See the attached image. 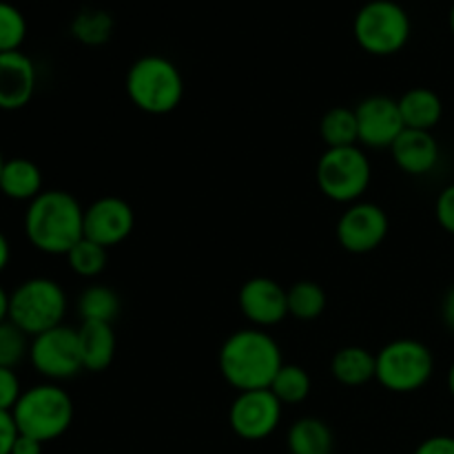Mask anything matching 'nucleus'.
<instances>
[{
	"label": "nucleus",
	"mask_w": 454,
	"mask_h": 454,
	"mask_svg": "<svg viewBox=\"0 0 454 454\" xmlns=\"http://www.w3.org/2000/svg\"><path fill=\"white\" fill-rule=\"evenodd\" d=\"M222 377L238 393L270 388L275 375L284 366L282 348L262 328H242L229 335L217 355Z\"/></svg>",
	"instance_id": "f257e3e1"
},
{
	"label": "nucleus",
	"mask_w": 454,
	"mask_h": 454,
	"mask_svg": "<svg viewBox=\"0 0 454 454\" xmlns=\"http://www.w3.org/2000/svg\"><path fill=\"white\" fill-rule=\"evenodd\" d=\"M25 235L44 255H67L84 238V207L69 191L49 189L25 211Z\"/></svg>",
	"instance_id": "f03ea898"
},
{
	"label": "nucleus",
	"mask_w": 454,
	"mask_h": 454,
	"mask_svg": "<svg viewBox=\"0 0 454 454\" xmlns=\"http://www.w3.org/2000/svg\"><path fill=\"white\" fill-rule=\"evenodd\" d=\"M124 87L133 106L149 115L171 114L184 98L182 71L177 69L176 62L158 53L137 58L129 67Z\"/></svg>",
	"instance_id": "7ed1b4c3"
},
{
	"label": "nucleus",
	"mask_w": 454,
	"mask_h": 454,
	"mask_svg": "<svg viewBox=\"0 0 454 454\" xmlns=\"http://www.w3.org/2000/svg\"><path fill=\"white\" fill-rule=\"evenodd\" d=\"M20 434L47 443L62 437L74 424V399L62 386L47 384L31 386L22 390L20 399L12 411Z\"/></svg>",
	"instance_id": "20e7f679"
},
{
	"label": "nucleus",
	"mask_w": 454,
	"mask_h": 454,
	"mask_svg": "<svg viewBox=\"0 0 454 454\" xmlns=\"http://www.w3.org/2000/svg\"><path fill=\"white\" fill-rule=\"evenodd\" d=\"M67 293L56 279L29 278L9 293V322L29 337L62 326L67 315Z\"/></svg>",
	"instance_id": "39448f33"
},
{
	"label": "nucleus",
	"mask_w": 454,
	"mask_h": 454,
	"mask_svg": "<svg viewBox=\"0 0 454 454\" xmlns=\"http://www.w3.org/2000/svg\"><path fill=\"white\" fill-rule=\"evenodd\" d=\"M411 34V16L395 0H371L355 13L353 35L371 56H395L406 47Z\"/></svg>",
	"instance_id": "423d86ee"
},
{
	"label": "nucleus",
	"mask_w": 454,
	"mask_h": 454,
	"mask_svg": "<svg viewBox=\"0 0 454 454\" xmlns=\"http://www.w3.org/2000/svg\"><path fill=\"white\" fill-rule=\"evenodd\" d=\"M377 375L381 388L388 393L411 395L424 388L434 375V355L424 341L393 340L375 355Z\"/></svg>",
	"instance_id": "0eeeda50"
},
{
	"label": "nucleus",
	"mask_w": 454,
	"mask_h": 454,
	"mask_svg": "<svg viewBox=\"0 0 454 454\" xmlns=\"http://www.w3.org/2000/svg\"><path fill=\"white\" fill-rule=\"evenodd\" d=\"M317 186L337 204H355L371 186L372 167L366 151L359 145L326 149L317 160Z\"/></svg>",
	"instance_id": "6e6552de"
},
{
	"label": "nucleus",
	"mask_w": 454,
	"mask_h": 454,
	"mask_svg": "<svg viewBox=\"0 0 454 454\" xmlns=\"http://www.w3.org/2000/svg\"><path fill=\"white\" fill-rule=\"evenodd\" d=\"M29 362L40 377L53 381V384L78 377L84 371L78 328H69L62 324L43 335L31 337Z\"/></svg>",
	"instance_id": "1a4fd4ad"
},
{
	"label": "nucleus",
	"mask_w": 454,
	"mask_h": 454,
	"mask_svg": "<svg viewBox=\"0 0 454 454\" xmlns=\"http://www.w3.org/2000/svg\"><path fill=\"white\" fill-rule=\"evenodd\" d=\"M282 408L269 388L238 393L229 408V426L244 442H262L279 428Z\"/></svg>",
	"instance_id": "9d476101"
},
{
	"label": "nucleus",
	"mask_w": 454,
	"mask_h": 454,
	"mask_svg": "<svg viewBox=\"0 0 454 454\" xmlns=\"http://www.w3.org/2000/svg\"><path fill=\"white\" fill-rule=\"evenodd\" d=\"M390 220L380 204L355 202L348 204L337 222V242L353 255H366L380 248L388 238Z\"/></svg>",
	"instance_id": "9b49d317"
},
{
	"label": "nucleus",
	"mask_w": 454,
	"mask_h": 454,
	"mask_svg": "<svg viewBox=\"0 0 454 454\" xmlns=\"http://www.w3.org/2000/svg\"><path fill=\"white\" fill-rule=\"evenodd\" d=\"M136 226V213L127 200L105 195L84 208V238L111 248L122 244Z\"/></svg>",
	"instance_id": "f8f14e48"
},
{
	"label": "nucleus",
	"mask_w": 454,
	"mask_h": 454,
	"mask_svg": "<svg viewBox=\"0 0 454 454\" xmlns=\"http://www.w3.org/2000/svg\"><path fill=\"white\" fill-rule=\"evenodd\" d=\"M355 115H357L359 145L366 149H390L399 133L406 129L397 100L388 96L364 98L355 106Z\"/></svg>",
	"instance_id": "ddd939ff"
},
{
	"label": "nucleus",
	"mask_w": 454,
	"mask_h": 454,
	"mask_svg": "<svg viewBox=\"0 0 454 454\" xmlns=\"http://www.w3.org/2000/svg\"><path fill=\"white\" fill-rule=\"evenodd\" d=\"M238 306L255 328L278 326L288 317V293L270 278H251L238 293Z\"/></svg>",
	"instance_id": "4468645a"
},
{
	"label": "nucleus",
	"mask_w": 454,
	"mask_h": 454,
	"mask_svg": "<svg viewBox=\"0 0 454 454\" xmlns=\"http://www.w3.org/2000/svg\"><path fill=\"white\" fill-rule=\"evenodd\" d=\"M35 65L25 51L0 53V111H20L35 93Z\"/></svg>",
	"instance_id": "2eb2a0df"
},
{
	"label": "nucleus",
	"mask_w": 454,
	"mask_h": 454,
	"mask_svg": "<svg viewBox=\"0 0 454 454\" xmlns=\"http://www.w3.org/2000/svg\"><path fill=\"white\" fill-rule=\"evenodd\" d=\"M388 151L395 164L408 176H428L442 160V149L433 131L403 129Z\"/></svg>",
	"instance_id": "dca6fc26"
},
{
	"label": "nucleus",
	"mask_w": 454,
	"mask_h": 454,
	"mask_svg": "<svg viewBox=\"0 0 454 454\" xmlns=\"http://www.w3.org/2000/svg\"><path fill=\"white\" fill-rule=\"evenodd\" d=\"M78 341L84 371L102 372L114 364L115 348H118L114 324L82 322V326L78 328Z\"/></svg>",
	"instance_id": "f3484780"
},
{
	"label": "nucleus",
	"mask_w": 454,
	"mask_h": 454,
	"mask_svg": "<svg viewBox=\"0 0 454 454\" xmlns=\"http://www.w3.org/2000/svg\"><path fill=\"white\" fill-rule=\"evenodd\" d=\"M403 127L417 131H433L443 115V102L437 91L428 87H412L397 100Z\"/></svg>",
	"instance_id": "a211bd4d"
},
{
	"label": "nucleus",
	"mask_w": 454,
	"mask_h": 454,
	"mask_svg": "<svg viewBox=\"0 0 454 454\" xmlns=\"http://www.w3.org/2000/svg\"><path fill=\"white\" fill-rule=\"evenodd\" d=\"M43 171L29 158H9L0 176V193L13 202H31L43 193Z\"/></svg>",
	"instance_id": "6ab92c4d"
},
{
	"label": "nucleus",
	"mask_w": 454,
	"mask_h": 454,
	"mask_svg": "<svg viewBox=\"0 0 454 454\" xmlns=\"http://www.w3.org/2000/svg\"><path fill=\"white\" fill-rule=\"evenodd\" d=\"M331 375L348 388H359L377 375V357L364 346H344L331 359Z\"/></svg>",
	"instance_id": "aec40b11"
},
{
	"label": "nucleus",
	"mask_w": 454,
	"mask_h": 454,
	"mask_svg": "<svg viewBox=\"0 0 454 454\" xmlns=\"http://www.w3.org/2000/svg\"><path fill=\"white\" fill-rule=\"evenodd\" d=\"M286 446L291 454H333L335 434L324 419L301 417L288 428Z\"/></svg>",
	"instance_id": "412c9836"
},
{
	"label": "nucleus",
	"mask_w": 454,
	"mask_h": 454,
	"mask_svg": "<svg viewBox=\"0 0 454 454\" xmlns=\"http://www.w3.org/2000/svg\"><path fill=\"white\" fill-rule=\"evenodd\" d=\"M120 309H122L120 295L105 284H91L78 297V315L82 322L114 324Z\"/></svg>",
	"instance_id": "4be33fe9"
},
{
	"label": "nucleus",
	"mask_w": 454,
	"mask_h": 454,
	"mask_svg": "<svg viewBox=\"0 0 454 454\" xmlns=\"http://www.w3.org/2000/svg\"><path fill=\"white\" fill-rule=\"evenodd\" d=\"M319 136H322L326 149H341V146L359 145L357 136V115L348 106H333L324 114L319 122Z\"/></svg>",
	"instance_id": "5701e85b"
},
{
	"label": "nucleus",
	"mask_w": 454,
	"mask_h": 454,
	"mask_svg": "<svg viewBox=\"0 0 454 454\" xmlns=\"http://www.w3.org/2000/svg\"><path fill=\"white\" fill-rule=\"evenodd\" d=\"M286 293L288 315L300 319V322H315L326 310V291L317 282L301 279V282H295L291 288H286Z\"/></svg>",
	"instance_id": "b1692460"
},
{
	"label": "nucleus",
	"mask_w": 454,
	"mask_h": 454,
	"mask_svg": "<svg viewBox=\"0 0 454 454\" xmlns=\"http://www.w3.org/2000/svg\"><path fill=\"white\" fill-rule=\"evenodd\" d=\"M114 27V16L105 9H82L71 20V35L87 47H100L111 40Z\"/></svg>",
	"instance_id": "393cba45"
},
{
	"label": "nucleus",
	"mask_w": 454,
	"mask_h": 454,
	"mask_svg": "<svg viewBox=\"0 0 454 454\" xmlns=\"http://www.w3.org/2000/svg\"><path fill=\"white\" fill-rule=\"evenodd\" d=\"M310 388H313V381H310L306 368L297 366V364H284L269 390L282 402V406H295V403L306 402Z\"/></svg>",
	"instance_id": "a878e982"
},
{
	"label": "nucleus",
	"mask_w": 454,
	"mask_h": 454,
	"mask_svg": "<svg viewBox=\"0 0 454 454\" xmlns=\"http://www.w3.org/2000/svg\"><path fill=\"white\" fill-rule=\"evenodd\" d=\"M109 248L100 247V244L91 242V239L82 238L69 253H67V264L74 270L78 278L93 279L100 273H105L106 262H109Z\"/></svg>",
	"instance_id": "bb28decb"
},
{
	"label": "nucleus",
	"mask_w": 454,
	"mask_h": 454,
	"mask_svg": "<svg viewBox=\"0 0 454 454\" xmlns=\"http://www.w3.org/2000/svg\"><path fill=\"white\" fill-rule=\"evenodd\" d=\"M31 337L16 326L13 322L0 324V368H13L29 359Z\"/></svg>",
	"instance_id": "cd10ccee"
},
{
	"label": "nucleus",
	"mask_w": 454,
	"mask_h": 454,
	"mask_svg": "<svg viewBox=\"0 0 454 454\" xmlns=\"http://www.w3.org/2000/svg\"><path fill=\"white\" fill-rule=\"evenodd\" d=\"M27 38V20L20 9L0 0V53L20 51Z\"/></svg>",
	"instance_id": "c85d7f7f"
},
{
	"label": "nucleus",
	"mask_w": 454,
	"mask_h": 454,
	"mask_svg": "<svg viewBox=\"0 0 454 454\" xmlns=\"http://www.w3.org/2000/svg\"><path fill=\"white\" fill-rule=\"evenodd\" d=\"M22 395L20 380L13 368H0V412H12Z\"/></svg>",
	"instance_id": "c756f323"
},
{
	"label": "nucleus",
	"mask_w": 454,
	"mask_h": 454,
	"mask_svg": "<svg viewBox=\"0 0 454 454\" xmlns=\"http://www.w3.org/2000/svg\"><path fill=\"white\" fill-rule=\"evenodd\" d=\"M434 217H437L439 226H442L446 233L454 235V184H448L446 189H442V193L437 195V202H434Z\"/></svg>",
	"instance_id": "7c9ffc66"
},
{
	"label": "nucleus",
	"mask_w": 454,
	"mask_h": 454,
	"mask_svg": "<svg viewBox=\"0 0 454 454\" xmlns=\"http://www.w3.org/2000/svg\"><path fill=\"white\" fill-rule=\"evenodd\" d=\"M415 454H454V437H450V434H434V437L424 439L417 446Z\"/></svg>",
	"instance_id": "2f4dec72"
},
{
	"label": "nucleus",
	"mask_w": 454,
	"mask_h": 454,
	"mask_svg": "<svg viewBox=\"0 0 454 454\" xmlns=\"http://www.w3.org/2000/svg\"><path fill=\"white\" fill-rule=\"evenodd\" d=\"M18 434L20 433H18L12 412H0V454H12Z\"/></svg>",
	"instance_id": "473e14b6"
},
{
	"label": "nucleus",
	"mask_w": 454,
	"mask_h": 454,
	"mask_svg": "<svg viewBox=\"0 0 454 454\" xmlns=\"http://www.w3.org/2000/svg\"><path fill=\"white\" fill-rule=\"evenodd\" d=\"M43 442L34 437H27V434H18V439L13 442L12 454H43Z\"/></svg>",
	"instance_id": "72a5a7b5"
},
{
	"label": "nucleus",
	"mask_w": 454,
	"mask_h": 454,
	"mask_svg": "<svg viewBox=\"0 0 454 454\" xmlns=\"http://www.w3.org/2000/svg\"><path fill=\"white\" fill-rule=\"evenodd\" d=\"M442 319H443V324H446L448 331L454 333V286L448 288V293L443 295Z\"/></svg>",
	"instance_id": "f704fd0d"
},
{
	"label": "nucleus",
	"mask_w": 454,
	"mask_h": 454,
	"mask_svg": "<svg viewBox=\"0 0 454 454\" xmlns=\"http://www.w3.org/2000/svg\"><path fill=\"white\" fill-rule=\"evenodd\" d=\"M9 260H12V247H9L7 235L0 231V273L9 266Z\"/></svg>",
	"instance_id": "c9c22d12"
},
{
	"label": "nucleus",
	"mask_w": 454,
	"mask_h": 454,
	"mask_svg": "<svg viewBox=\"0 0 454 454\" xmlns=\"http://www.w3.org/2000/svg\"><path fill=\"white\" fill-rule=\"evenodd\" d=\"M9 319V293L0 286V324Z\"/></svg>",
	"instance_id": "e433bc0d"
},
{
	"label": "nucleus",
	"mask_w": 454,
	"mask_h": 454,
	"mask_svg": "<svg viewBox=\"0 0 454 454\" xmlns=\"http://www.w3.org/2000/svg\"><path fill=\"white\" fill-rule=\"evenodd\" d=\"M448 390H450V395L454 397V362H452L450 371H448Z\"/></svg>",
	"instance_id": "4c0bfd02"
},
{
	"label": "nucleus",
	"mask_w": 454,
	"mask_h": 454,
	"mask_svg": "<svg viewBox=\"0 0 454 454\" xmlns=\"http://www.w3.org/2000/svg\"><path fill=\"white\" fill-rule=\"evenodd\" d=\"M448 22H450V31H452V35H454V4L450 7V16H448Z\"/></svg>",
	"instance_id": "58836bf2"
},
{
	"label": "nucleus",
	"mask_w": 454,
	"mask_h": 454,
	"mask_svg": "<svg viewBox=\"0 0 454 454\" xmlns=\"http://www.w3.org/2000/svg\"><path fill=\"white\" fill-rule=\"evenodd\" d=\"M4 162H7V160H4L3 151H0V176H3V167H4Z\"/></svg>",
	"instance_id": "ea45409f"
}]
</instances>
